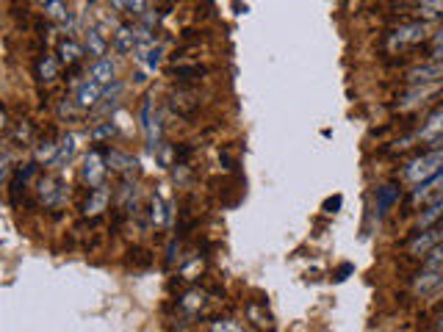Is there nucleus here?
Instances as JSON below:
<instances>
[{"mask_svg": "<svg viewBox=\"0 0 443 332\" xmlns=\"http://www.w3.org/2000/svg\"><path fill=\"white\" fill-rule=\"evenodd\" d=\"M108 158H103L100 150H92L86 158H83V166H80V180L89 183V186H103V177L108 172Z\"/></svg>", "mask_w": 443, "mask_h": 332, "instance_id": "2", "label": "nucleus"}, {"mask_svg": "<svg viewBox=\"0 0 443 332\" xmlns=\"http://www.w3.org/2000/svg\"><path fill=\"white\" fill-rule=\"evenodd\" d=\"M103 94H106V86L89 78L86 83H80V86H78L75 103H78V108H80V111H86V108H94V105L103 100Z\"/></svg>", "mask_w": 443, "mask_h": 332, "instance_id": "9", "label": "nucleus"}, {"mask_svg": "<svg viewBox=\"0 0 443 332\" xmlns=\"http://www.w3.org/2000/svg\"><path fill=\"white\" fill-rule=\"evenodd\" d=\"M161 56H164V50H161V47H147V50H145V56H139V59L145 61V67H147L150 73H155V70L161 67Z\"/></svg>", "mask_w": 443, "mask_h": 332, "instance_id": "26", "label": "nucleus"}, {"mask_svg": "<svg viewBox=\"0 0 443 332\" xmlns=\"http://www.w3.org/2000/svg\"><path fill=\"white\" fill-rule=\"evenodd\" d=\"M393 202H399V186L388 183V186L377 188V216H385L393 208Z\"/></svg>", "mask_w": 443, "mask_h": 332, "instance_id": "14", "label": "nucleus"}, {"mask_svg": "<svg viewBox=\"0 0 443 332\" xmlns=\"http://www.w3.org/2000/svg\"><path fill=\"white\" fill-rule=\"evenodd\" d=\"M106 158H108V166H111L114 172H122V174H128V172H136V158H131V156H125V153H117V150H111Z\"/></svg>", "mask_w": 443, "mask_h": 332, "instance_id": "19", "label": "nucleus"}, {"mask_svg": "<svg viewBox=\"0 0 443 332\" xmlns=\"http://www.w3.org/2000/svg\"><path fill=\"white\" fill-rule=\"evenodd\" d=\"M438 45H443V28L433 36V47H438Z\"/></svg>", "mask_w": 443, "mask_h": 332, "instance_id": "38", "label": "nucleus"}, {"mask_svg": "<svg viewBox=\"0 0 443 332\" xmlns=\"http://www.w3.org/2000/svg\"><path fill=\"white\" fill-rule=\"evenodd\" d=\"M108 197H111V191H108L106 186H94L92 194H89V199H86V205H83V213H86V216L103 213V211L108 208Z\"/></svg>", "mask_w": 443, "mask_h": 332, "instance_id": "12", "label": "nucleus"}, {"mask_svg": "<svg viewBox=\"0 0 443 332\" xmlns=\"http://www.w3.org/2000/svg\"><path fill=\"white\" fill-rule=\"evenodd\" d=\"M407 83L410 86H438V83H443V64L435 61V64H421V67L410 70Z\"/></svg>", "mask_w": 443, "mask_h": 332, "instance_id": "6", "label": "nucleus"}, {"mask_svg": "<svg viewBox=\"0 0 443 332\" xmlns=\"http://www.w3.org/2000/svg\"><path fill=\"white\" fill-rule=\"evenodd\" d=\"M114 73H117V67H114L111 59H97V61L92 64V70H89V78L103 83V86H108V83H114Z\"/></svg>", "mask_w": 443, "mask_h": 332, "instance_id": "15", "label": "nucleus"}, {"mask_svg": "<svg viewBox=\"0 0 443 332\" xmlns=\"http://www.w3.org/2000/svg\"><path fill=\"white\" fill-rule=\"evenodd\" d=\"M83 56H86V50H83L75 39H61V42H59V59H61L64 64H78Z\"/></svg>", "mask_w": 443, "mask_h": 332, "instance_id": "16", "label": "nucleus"}, {"mask_svg": "<svg viewBox=\"0 0 443 332\" xmlns=\"http://www.w3.org/2000/svg\"><path fill=\"white\" fill-rule=\"evenodd\" d=\"M45 17L53 20L56 25H67V22L73 20V14H70V8H67L64 0H50V3L45 6Z\"/></svg>", "mask_w": 443, "mask_h": 332, "instance_id": "17", "label": "nucleus"}, {"mask_svg": "<svg viewBox=\"0 0 443 332\" xmlns=\"http://www.w3.org/2000/svg\"><path fill=\"white\" fill-rule=\"evenodd\" d=\"M114 133H117V128H114L111 122H103V125H97V128L92 130V139H94V142H103V139H111Z\"/></svg>", "mask_w": 443, "mask_h": 332, "instance_id": "31", "label": "nucleus"}, {"mask_svg": "<svg viewBox=\"0 0 443 332\" xmlns=\"http://www.w3.org/2000/svg\"><path fill=\"white\" fill-rule=\"evenodd\" d=\"M203 305H205V294H203V291H189V294L180 299V308H183L186 313H197Z\"/></svg>", "mask_w": 443, "mask_h": 332, "instance_id": "23", "label": "nucleus"}, {"mask_svg": "<svg viewBox=\"0 0 443 332\" xmlns=\"http://www.w3.org/2000/svg\"><path fill=\"white\" fill-rule=\"evenodd\" d=\"M89 3H94V0H89Z\"/></svg>", "mask_w": 443, "mask_h": 332, "instance_id": "40", "label": "nucleus"}, {"mask_svg": "<svg viewBox=\"0 0 443 332\" xmlns=\"http://www.w3.org/2000/svg\"><path fill=\"white\" fill-rule=\"evenodd\" d=\"M349 271H352V266H349V263H344V266H341V271H338V277H335V280H338V282H341V280H347V274H349Z\"/></svg>", "mask_w": 443, "mask_h": 332, "instance_id": "35", "label": "nucleus"}, {"mask_svg": "<svg viewBox=\"0 0 443 332\" xmlns=\"http://www.w3.org/2000/svg\"><path fill=\"white\" fill-rule=\"evenodd\" d=\"M427 266H443V241L427 255Z\"/></svg>", "mask_w": 443, "mask_h": 332, "instance_id": "33", "label": "nucleus"}, {"mask_svg": "<svg viewBox=\"0 0 443 332\" xmlns=\"http://www.w3.org/2000/svg\"><path fill=\"white\" fill-rule=\"evenodd\" d=\"M86 47H89V56L103 59V56H106V39H103V33L92 28V31L86 33Z\"/></svg>", "mask_w": 443, "mask_h": 332, "instance_id": "22", "label": "nucleus"}, {"mask_svg": "<svg viewBox=\"0 0 443 332\" xmlns=\"http://www.w3.org/2000/svg\"><path fill=\"white\" fill-rule=\"evenodd\" d=\"M34 156H36V164H53L56 161V156H59V144L56 142H50V139H42L39 144H36V150H34Z\"/></svg>", "mask_w": 443, "mask_h": 332, "instance_id": "20", "label": "nucleus"}, {"mask_svg": "<svg viewBox=\"0 0 443 332\" xmlns=\"http://www.w3.org/2000/svg\"><path fill=\"white\" fill-rule=\"evenodd\" d=\"M441 241H443V225H435V227H427L421 236H416L407 249H410V255L421 257V255H430Z\"/></svg>", "mask_w": 443, "mask_h": 332, "instance_id": "8", "label": "nucleus"}, {"mask_svg": "<svg viewBox=\"0 0 443 332\" xmlns=\"http://www.w3.org/2000/svg\"><path fill=\"white\" fill-rule=\"evenodd\" d=\"M36 3H42V6H48V3H50V0H36Z\"/></svg>", "mask_w": 443, "mask_h": 332, "instance_id": "39", "label": "nucleus"}, {"mask_svg": "<svg viewBox=\"0 0 443 332\" xmlns=\"http://www.w3.org/2000/svg\"><path fill=\"white\" fill-rule=\"evenodd\" d=\"M75 150H78V136L75 133H67L61 142H59V156H56V161H53V166H64L73 161Z\"/></svg>", "mask_w": 443, "mask_h": 332, "instance_id": "18", "label": "nucleus"}, {"mask_svg": "<svg viewBox=\"0 0 443 332\" xmlns=\"http://www.w3.org/2000/svg\"><path fill=\"white\" fill-rule=\"evenodd\" d=\"M438 288H443L441 266H430V269H424V271L413 280V291H416V294H433V291H438Z\"/></svg>", "mask_w": 443, "mask_h": 332, "instance_id": "10", "label": "nucleus"}, {"mask_svg": "<svg viewBox=\"0 0 443 332\" xmlns=\"http://www.w3.org/2000/svg\"><path fill=\"white\" fill-rule=\"evenodd\" d=\"M36 194H39V199H42L45 208H59L64 202V186L59 180H53V177H39Z\"/></svg>", "mask_w": 443, "mask_h": 332, "instance_id": "7", "label": "nucleus"}, {"mask_svg": "<svg viewBox=\"0 0 443 332\" xmlns=\"http://www.w3.org/2000/svg\"><path fill=\"white\" fill-rule=\"evenodd\" d=\"M205 70L203 67H175L172 70V75H177L180 81H191V78H200Z\"/></svg>", "mask_w": 443, "mask_h": 332, "instance_id": "30", "label": "nucleus"}, {"mask_svg": "<svg viewBox=\"0 0 443 332\" xmlns=\"http://www.w3.org/2000/svg\"><path fill=\"white\" fill-rule=\"evenodd\" d=\"M117 11H128V0H111Z\"/></svg>", "mask_w": 443, "mask_h": 332, "instance_id": "37", "label": "nucleus"}, {"mask_svg": "<svg viewBox=\"0 0 443 332\" xmlns=\"http://www.w3.org/2000/svg\"><path fill=\"white\" fill-rule=\"evenodd\" d=\"M14 142H17L20 147H28V144H31V125H28L25 119L17 122V128H14Z\"/></svg>", "mask_w": 443, "mask_h": 332, "instance_id": "28", "label": "nucleus"}, {"mask_svg": "<svg viewBox=\"0 0 443 332\" xmlns=\"http://www.w3.org/2000/svg\"><path fill=\"white\" fill-rule=\"evenodd\" d=\"M441 225H443V222H441Z\"/></svg>", "mask_w": 443, "mask_h": 332, "instance_id": "41", "label": "nucleus"}, {"mask_svg": "<svg viewBox=\"0 0 443 332\" xmlns=\"http://www.w3.org/2000/svg\"><path fill=\"white\" fill-rule=\"evenodd\" d=\"M443 222V191H438V197L430 202V208L427 211H421V216H419V227L421 230H427V227H435V225H441Z\"/></svg>", "mask_w": 443, "mask_h": 332, "instance_id": "13", "label": "nucleus"}, {"mask_svg": "<svg viewBox=\"0 0 443 332\" xmlns=\"http://www.w3.org/2000/svg\"><path fill=\"white\" fill-rule=\"evenodd\" d=\"M208 330L211 332H247L238 322H233V319H214Z\"/></svg>", "mask_w": 443, "mask_h": 332, "instance_id": "27", "label": "nucleus"}, {"mask_svg": "<svg viewBox=\"0 0 443 332\" xmlns=\"http://www.w3.org/2000/svg\"><path fill=\"white\" fill-rule=\"evenodd\" d=\"M416 139L421 144H430L433 150H443V105L427 119V125L416 133Z\"/></svg>", "mask_w": 443, "mask_h": 332, "instance_id": "4", "label": "nucleus"}, {"mask_svg": "<svg viewBox=\"0 0 443 332\" xmlns=\"http://www.w3.org/2000/svg\"><path fill=\"white\" fill-rule=\"evenodd\" d=\"M338 208H341V197H333V199L324 202V211H330V213H335Z\"/></svg>", "mask_w": 443, "mask_h": 332, "instance_id": "34", "label": "nucleus"}, {"mask_svg": "<svg viewBox=\"0 0 443 332\" xmlns=\"http://www.w3.org/2000/svg\"><path fill=\"white\" fill-rule=\"evenodd\" d=\"M150 219H152V225H164L166 222V211H164V202L158 197H152V202H150Z\"/></svg>", "mask_w": 443, "mask_h": 332, "instance_id": "29", "label": "nucleus"}, {"mask_svg": "<svg viewBox=\"0 0 443 332\" xmlns=\"http://www.w3.org/2000/svg\"><path fill=\"white\" fill-rule=\"evenodd\" d=\"M247 316L252 319V324H255L258 330H269V327H272L269 316H266V313H261V308H258V305H249V308H247Z\"/></svg>", "mask_w": 443, "mask_h": 332, "instance_id": "25", "label": "nucleus"}, {"mask_svg": "<svg viewBox=\"0 0 443 332\" xmlns=\"http://www.w3.org/2000/svg\"><path fill=\"white\" fill-rule=\"evenodd\" d=\"M56 78H59V61H56L53 56H45V59L39 61V81L53 83Z\"/></svg>", "mask_w": 443, "mask_h": 332, "instance_id": "21", "label": "nucleus"}, {"mask_svg": "<svg viewBox=\"0 0 443 332\" xmlns=\"http://www.w3.org/2000/svg\"><path fill=\"white\" fill-rule=\"evenodd\" d=\"M128 11L133 17H147V0H128Z\"/></svg>", "mask_w": 443, "mask_h": 332, "instance_id": "32", "label": "nucleus"}, {"mask_svg": "<svg viewBox=\"0 0 443 332\" xmlns=\"http://www.w3.org/2000/svg\"><path fill=\"white\" fill-rule=\"evenodd\" d=\"M424 33H427L424 22L402 25V28H396V31L388 36V45H391V50H402V47H410V45L421 42V39H424Z\"/></svg>", "mask_w": 443, "mask_h": 332, "instance_id": "3", "label": "nucleus"}, {"mask_svg": "<svg viewBox=\"0 0 443 332\" xmlns=\"http://www.w3.org/2000/svg\"><path fill=\"white\" fill-rule=\"evenodd\" d=\"M142 125H145V133H147V147L155 153L161 147V119L158 114H152V100L145 97L142 103Z\"/></svg>", "mask_w": 443, "mask_h": 332, "instance_id": "5", "label": "nucleus"}, {"mask_svg": "<svg viewBox=\"0 0 443 332\" xmlns=\"http://www.w3.org/2000/svg\"><path fill=\"white\" fill-rule=\"evenodd\" d=\"M441 172H443V150H430L427 156L416 158L413 164L405 169V177L410 183L421 186V183H430L433 177H438Z\"/></svg>", "mask_w": 443, "mask_h": 332, "instance_id": "1", "label": "nucleus"}, {"mask_svg": "<svg viewBox=\"0 0 443 332\" xmlns=\"http://www.w3.org/2000/svg\"><path fill=\"white\" fill-rule=\"evenodd\" d=\"M114 50L122 53V56H131L139 50V33L133 25H119L117 33H114Z\"/></svg>", "mask_w": 443, "mask_h": 332, "instance_id": "11", "label": "nucleus"}, {"mask_svg": "<svg viewBox=\"0 0 443 332\" xmlns=\"http://www.w3.org/2000/svg\"><path fill=\"white\" fill-rule=\"evenodd\" d=\"M433 59H435V61H441V64H443V45H438V47H433Z\"/></svg>", "mask_w": 443, "mask_h": 332, "instance_id": "36", "label": "nucleus"}, {"mask_svg": "<svg viewBox=\"0 0 443 332\" xmlns=\"http://www.w3.org/2000/svg\"><path fill=\"white\" fill-rule=\"evenodd\" d=\"M430 191H443V172L438 174V177H433L430 183H421V186L413 191V197H416V199H421V197H427Z\"/></svg>", "mask_w": 443, "mask_h": 332, "instance_id": "24", "label": "nucleus"}]
</instances>
